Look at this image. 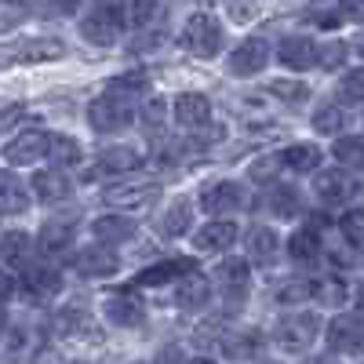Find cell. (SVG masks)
<instances>
[{"instance_id":"6da1fadb","label":"cell","mask_w":364,"mask_h":364,"mask_svg":"<svg viewBox=\"0 0 364 364\" xmlns=\"http://www.w3.org/2000/svg\"><path fill=\"white\" fill-rule=\"evenodd\" d=\"M182 48H186L190 55L197 58H215L223 51V26L215 15H208V11H197L186 18V26H182Z\"/></svg>"},{"instance_id":"7a4b0ae2","label":"cell","mask_w":364,"mask_h":364,"mask_svg":"<svg viewBox=\"0 0 364 364\" xmlns=\"http://www.w3.org/2000/svg\"><path fill=\"white\" fill-rule=\"evenodd\" d=\"M66 44L55 37H22L0 48V70L8 66H22V63H51V58H63Z\"/></svg>"},{"instance_id":"3957f363","label":"cell","mask_w":364,"mask_h":364,"mask_svg":"<svg viewBox=\"0 0 364 364\" xmlns=\"http://www.w3.org/2000/svg\"><path fill=\"white\" fill-rule=\"evenodd\" d=\"M132 120H135V102L124 95H113V91H106L102 99H95L87 106V124L102 135L132 128Z\"/></svg>"},{"instance_id":"277c9868","label":"cell","mask_w":364,"mask_h":364,"mask_svg":"<svg viewBox=\"0 0 364 364\" xmlns=\"http://www.w3.org/2000/svg\"><path fill=\"white\" fill-rule=\"evenodd\" d=\"M120 29H124V15H120V8H113V4H102V8L87 11V15L80 18V37H84L87 44H99V48L117 44Z\"/></svg>"},{"instance_id":"5b68a950","label":"cell","mask_w":364,"mask_h":364,"mask_svg":"<svg viewBox=\"0 0 364 364\" xmlns=\"http://www.w3.org/2000/svg\"><path fill=\"white\" fill-rule=\"evenodd\" d=\"M321 331V317L317 314H291L277 324V331H273V339H277L281 350L288 353H302Z\"/></svg>"},{"instance_id":"8992f818","label":"cell","mask_w":364,"mask_h":364,"mask_svg":"<svg viewBox=\"0 0 364 364\" xmlns=\"http://www.w3.org/2000/svg\"><path fill=\"white\" fill-rule=\"evenodd\" d=\"M161 197V182L154 178H139V182H117V186L102 190V200L109 208H146Z\"/></svg>"},{"instance_id":"52a82bcc","label":"cell","mask_w":364,"mask_h":364,"mask_svg":"<svg viewBox=\"0 0 364 364\" xmlns=\"http://www.w3.org/2000/svg\"><path fill=\"white\" fill-rule=\"evenodd\" d=\"M324 343L331 353H360L364 350V324L350 314H339L324 324Z\"/></svg>"},{"instance_id":"ba28073f","label":"cell","mask_w":364,"mask_h":364,"mask_svg":"<svg viewBox=\"0 0 364 364\" xmlns=\"http://www.w3.org/2000/svg\"><path fill=\"white\" fill-rule=\"evenodd\" d=\"M266 63H269V44H266L262 37H248L245 44H237V48L230 51L226 70H230L233 77H255V73L266 70Z\"/></svg>"},{"instance_id":"9c48e42d","label":"cell","mask_w":364,"mask_h":364,"mask_svg":"<svg viewBox=\"0 0 364 364\" xmlns=\"http://www.w3.org/2000/svg\"><path fill=\"white\" fill-rule=\"evenodd\" d=\"M245 204V186L233 178H219V182H208L200 190V208L208 215H226V211H237Z\"/></svg>"},{"instance_id":"30bf717a","label":"cell","mask_w":364,"mask_h":364,"mask_svg":"<svg viewBox=\"0 0 364 364\" xmlns=\"http://www.w3.org/2000/svg\"><path fill=\"white\" fill-rule=\"evenodd\" d=\"M73 266L80 277H113L120 269V259L109 252V245H91V248H80L73 255Z\"/></svg>"},{"instance_id":"8fae6325","label":"cell","mask_w":364,"mask_h":364,"mask_svg":"<svg viewBox=\"0 0 364 364\" xmlns=\"http://www.w3.org/2000/svg\"><path fill=\"white\" fill-rule=\"evenodd\" d=\"M48 132H22L18 139H11L8 146H4V161L8 164H33V161H41V157H48Z\"/></svg>"},{"instance_id":"7c38bea8","label":"cell","mask_w":364,"mask_h":364,"mask_svg":"<svg viewBox=\"0 0 364 364\" xmlns=\"http://www.w3.org/2000/svg\"><path fill=\"white\" fill-rule=\"evenodd\" d=\"M353 182H350V175H346V168H317V178H314V193L324 200V204H343V200H350L353 197Z\"/></svg>"},{"instance_id":"4fadbf2b","label":"cell","mask_w":364,"mask_h":364,"mask_svg":"<svg viewBox=\"0 0 364 364\" xmlns=\"http://www.w3.org/2000/svg\"><path fill=\"white\" fill-rule=\"evenodd\" d=\"M237 237H240V230L233 219H215L197 230L193 245H197V252H230L237 245Z\"/></svg>"},{"instance_id":"5bb4252c","label":"cell","mask_w":364,"mask_h":364,"mask_svg":"<svg viewBox=\"0 0 364 364\" xmlns=\"http://www.w3.org/2000/svg\"><path fill=\"white\" fill-rule=\"evenodd\" d=\"M102 314H106V321H109L113 328H139V324L146 321L142 302L132 299V295H124V291H120V295H106Z\"/></svg>"},{"instance_id":"9a60e30c","label":"cell","mask_w":364,"mask_h":364,"mask_svg":"<svg viewBox=\"0 0 364 364\" xmlns=\"http://www.w3.org/2000/svg\"><path fill=\"white\" fill-rule=\"evenodd\" d=\"M277 58H281V66H288V70H295V73H302V70H314V63H317V44H314V37H284L281 41V48H277Z\"/></svg>"},{"instance_id":"2e32d148","label":"cell","mask_w":364,"mask_h":364,"mask_svg":"<svg viewBox=\"0 0 364 364\" xmlns=\"http://www.w3.org/2000/svg\"><path fill=\"white\" fill-rule=\"evenodd\" d=\"M190 223H193V204H190V197H178V200H171L161 215L154 219V230L161 233V237H182L190 230Z\"/></svg>"},{"instance_id":"e0dca14e","label":"cell","mask_w":364,"mask_h":364,"mask_svg":"<svg viewBox=\"0 0 364 364\" xmlns=\"http://www.w3.org/2000/svg\"><path fill=\"white\" fill-rule=\"evenodd\" d=\"M171 113H175V124H182L186 132H193V128L208 124V117H211V102H208V95L186 91V95H178V99H175Z\"/></svg>"},{"instance_id":"ac0fdd59","label":"cell","mask_w":364,"mask_h":364,"mask_svg":"<svg viewBox=\"0 0 364 364\" xmlns=\"http://www.w3.org/2000/svg\"><path fill=\"white\" fill-rule=\"evenodd\" d=\"M29 182H33V193H37L44 204H58V200H66V197L73 193L70 175H63L58 168H44V171H37Z\"/></svg>"},{"instance_id":"d6986e66","label":"cell","mask_w":364,"mask_h":364,"mask_svg":"<svg viewBox=\"0 0 364 364\" xmlns=\"http://www.w3.org/2000/svg\"><path fill=\"white\" fill-rule=\"evenodd\" d=\"M211 299V281L204 273H186V277H178V288H175V302L182 310H200L204 302Z\"/></svg>"},{"instance_id":"ffe728a7","label":"cell","mask_w":364,"mask_h":364,"mask_svg":"<svg viewBox=\"0 0 364 364\" xmlns=\"http://www.w3.org/2000/svg\"><path fill=\"white\" fill-rule=\"evenodd\" d=\"M29 211V190L11 171H0V215H22Z\"/></svg>"},{"instance_id":"44dd1931","label":"cell","mask_w":364,"mask_h":364,"mask_svg":"<svg viewBox=\"0 0 364 364\" xmlns=\"http://www.w3.org/2000/svg\"><path fill=\"white\" fill-rule=\"evenodd\" d=\"M135 219H128V215H102V219H95L91 223V233H95V240H102V245H124V240H132L135 237Z\"/></svg>"},{"instance_id":"7402d4cb","label":"cell","mask_w":364,"mask_h":364,"mask_svg":"<svg viewBox=\"0 0 364 364\" xmlns=\"http://www.w3.org/2000/svg\"><path fill=\"white\" fill-rule=\"evenodd\" d=\"M266 211L277 219H295L302 211V200H299V190L291 182H273V190L266 193Z\"/></svg>"},{"instance_id":"603a6c76","label":"cell","mask_w":364,"mask_h":364,"mask_svg":"<svg viewBox=\"0 0 364 364\" xmlns=\"http://www.w3.org/2000/svg\"><path fill=\"white\" fill-rule=\"evenodd\" d=\"M277 255H281V237L269 226H255L248 233V259L259 266H269V262H277Z\"/></svg>"},{"instance_id":"cb8c5ba5","label":"cell","mask_w":364,"mask_h":364,"mask_svg":"<svg viewBox=\"0 0 364 364\" xmlns=\"http://www.w3.org/2000/svg\"><path fill=\"white\" fill-rule=\"evenodd\" d=\"M190 269H193V262H190V259H168V262H157V266L142 269L139 277H135V284H142V288H157V284H168V281L186 277Z\"/></svg>"},{"instance_id":"d4e9b609","label":"cell","mask_w":364,"mask_h":364,"mask_svg":"<svg viewBox=\"0 0 364 364\" xmlns=\"http://www.w3.org/2000/svg\"><path fill=\"white\" fill-rule=\"evenodd\" d=\"M26 288L37 299H51L63 291V273L51 266H26Z\"/></svg>"},{"instance_id":"484cf974","label":"cell","mask_w":364,"mask_h":364,"mask_svg":"<svg viewBox=\"0 0 364 364\" xmlns=\"http://www.w3.org/2000/svg\"><path fill=\"white\" fill-rule=\"evenodd\" d=\"M139 164H142V154L135 146H109L99 157V171H109V175H128Z\"/></svg>"},{"instance_id":"4316f807","label":"cell","mask_w":364,"mask_h":364,"mask_svg":"<svg viewBox=\"0 0 364 364\" xmlns=\"http://www.w3.org/2000/svg\"><path fill=\"white\" fill-rule=\"evenodd\" d=\"M215 277H219V284H223L226 295H245V288H248V281H252L248 259H226V262H219Z\"/></svg>"},{"instance_id":"83f0119b","label":"cell","mask_w":364,"mask_h":364,"mask_svg":"<svg viewBox=\"0 0 364 364\" xmlns=\"http://www.w3.org/2000/svg\"><path fill=\"white\" fill-rule=\"evenodd\" d=\"M321 149L314 142H291L284 154H281V164L291 168V171H317L321 168Z\"/></svg>"},{"instance_id":"f1b7e54d","label":"cell","mask_w":364,"mask_h":364,"mask_svg":"<svg viewBox=\"0 0 364 364\" xmlns=\"http://www.w3.org/2000/svg\"><path fill=\"white\" fill-rule=\"evenodd\" d=\"M29 252H33V240H29V233L8 230L4 237H0V259H4L8 266H26V262H29Z\"/></svg>"},{"instance_id":"f546056e","label":"cell","mask_w":364,"mask_h":364,"mask_svg":"<svg viewBox=\"0 0 364 364\" xmlns=\"http://www.w3.org/2000/svg\"><path fill=\"white\" fill-rule=\"evenodd\" d=\"M73 219L66 215V219H48L44 226H41V248L44 252H63V248H70V240H73Z\"/></svg>"},{"instance_id":"4dcf8cb0","label":"cell","mask_w":364,"mask_h":364,"mask_svg":"<svg viewBox=\"0 0 364 364\" xmlns=\"http://www.w3.org/2000/svg\"><path fill=\"white\" fill-rule=\"evenodd\" d=\"M288 255L299 262V266H310L317 255H321V237L314 230H295L288 237Z\"/></svg>"},{"instance_id":"1f68e13d","label":"cell","mask_w":364,"mask_h":364,"mask_svg":"<svg viewBox=\"0 0 364 364\" xmlns=\"http://www.w3.org/2000/svg\"><path fill=\"white\" fill-rule=\"evenodd\" d=\"M339 168L346 171H364V139H353V135H339L336 146H331Z\"/></svg>"},{"instance_id":"d6a6232c","label":"cell","mask_w":364,"mask_h":364,"mask_svg":"<svg viewBox=\"0 0 364 364\" xmlns=\"http://www.w3.org/2000/svg\"><path fill=\"white\" fill-rule=\"evenodd\" d=\"M48 157H51L55 168L77 164V161H80V142L70 139V135H51V139H48Z\"/></svg>"},{"instance_id":"836d02e7","label":"cell","mask_w":364,"mask_h":364,"mask_svg":"<svg viewBox=\"0 0 364 364\" xmlns=\"http://www.w3.org/2000/svg\"><path fill=\"white\" fill-rule=\"evenodd\" d=\"M346 124H350V117H346L343 106H321V109L314 113V128H317L321 135H343Z\"/></svg>"},{"instance_id":"e575fe53","label":"cell","mask_w":364,"mask_h":364,"mask_svg":"<svg viewBox=\"0 0 364 364\" xmlns=\"http://www.w3.org/2000/svg\"><path fill=\"white\" fill-rule=\"evenodd\" d=\"M314 299L324 306H343L346 302V281L343 277H321L314 281Z\"/></svg>"},{"instance_id":"d590c367","label":"cell","mask_w":364,"mask_h":364,"mask_svg":"<svg viewBox=\"0 0 364 364\" xmlns=\"http://www.w3.org/2000/svg\"><path fill=\"white\" fill-rule=\"evenodd\" d=\"M146 84H149L146 70H128V73L113 77L106 91H113V95H124V99H132V95H139V91H146Z\"/></svg>"},{"instance_id":"8d00e7d4","label":"cell","mask_w":364,"mask_h":364,"mask_svg":"<svg viewBox=\"0 0 364 364\" xmlns=\"http://www.w3.org/2000/svg\"><path fill=\"white\" fill-rule=\"evenodd\" d=\"M269 91L277 95L281 102H288V106H302L310 99V87L302 84V80H288V77H281V80H273L269 84Z\"/></svg>"},{"instance_id":"74e56055","label":"cell","mask_w":364,"mask_h":364,"mask_svg":"<svg viewBox=\"0 0 364 364\" xmlns=\"http://www.w3.org/2000/svg\"><path fill=\"white\" fill-rule=\"evenodd\" d=\"M339 102H346V106L364 102V66L350 70V73L339 80Z\"/></svg>"},{"instance_id":"f35d334b","label":"cell","mask_w":364,"mask_h":364,"mask_svg":"<svg viewBox=\"0 0 364 364\" xmlns=\"http://www.w3.org/2000/svg\"><path fill=\"white\" fill-rule=\"evenodd\" d=\"M314 299V281H288L277 288V302L281 306H299V302Z\"/></svg>"},{"instance_id":"ab89813d","label":"cell","mask_w":364,"mask_h":364,"mask_svg":"<svg viewBox=\"0 0 364 364\" xmlns=\"http://www.w3.org/2000/svg\"><path fill=\"white\" fill-rule=\"evenodd\" d=\"M339 230H343V237L350 240L353 248H364V208L346 211V215L339 219Z\"/></svg>"},{"instance_id":"60d3db41","label":"cell","mask_w":364,"mask_h":364,"mask_svg":"<svg viewBox=\"0 0 364 364\" xmlns=\"http://www.w3.org/2000/svg\"><path fill=\"white\" fill-rule=\"evenodd\" d=\"M284 164H281V154H262L255 164H252V182H277V171H281Z\"/></svg>"},{"instance_id":"b9f144b4","label":"cell","mask_w":364,"mask_h":364,"mask_svg":"<svg viewBox=\"0 0 364 364\" xmlns=\"http://www.w3.org/2000/svg\"><path fill=\"white\" fill-rule=\"evenodd\" d=\"M346 55H350V48H346L343 41H331V44L317 48V66H321V70H339V66L346 63Z\"/></svg>"},{"instance_id":"7bdbcfd3","label":"cell","mask_w":364,"mask_h":364,"mask_svg":"<svg viewBox=\"0 0 364 364\" xmlns=\"http://www.w3.org/2000/svg\"><path fill=\"white\" fill-rule=\"evenodd\" d=\"M164 117H168V102H164V99H146V102L139 106V120H142L149 132H157V128L164 124Z\"/></svg>"},{"instance_id":"ee69618b","label":"cell","mask_w":364,"mask_h":364,"mask_svg":"<svg viewBox=\"0 0 364 364\" xmlns=\"http://www.w3.org/2000/svg\"><path fill=\"white\" fill-rule=\"evenodd\" d=\"M154 18H157V0H132V4H128V22L135 29L149 26Z\"/></svg>"},{"instance_id":"f6af8a7d","label":"cell","mask_w":364,"mask_h":364,"mask_svg":"<svg viewBox=\"0 0 364 364\" xmlns=\"http://www.w3.org/2000/svg\"><path fill=\"white\" fill-rule=\"evenodd\" d=\"M223 350L233 353V357H245V353H255L259 350V331H245V336H233V339H223Z\"/></svg>"},{"instance_id":"bcb514c9","label":"cell","mask_w":364,"mask_h":364,"mask_svg":"<svg viewBox=\"0 0 364 364\" xmlns=\"http://www.w3.org/2000/svg\"><path fill=\"white\" fill-rule=\"evenodd\" d=\"M29 11L26 4H15V0H8V4H0V29H11L15 22H22Z\"/></svg>"},{"instance_id":"7dc6e473","label":"cell","mask_w":364,"mask_h":364,"mask_svg":"<svg viewBox=\"0 0 364 364\" xmlns=\"http://www.w3.org/2000/svg\"><path fill=\"white\" fill-rule=\"evenodd\" d=\"M22 120V106L18 102H8V106H0V132H11L15 124Z\"/></svg>"},{"instance_id":"c3c4849f","label":"cell","mask_w":364,"mask_h":364,"mask_svg":"<svg viewBox=\"0 0 364 364\" xmlns=\"http://www.w3.org/2000/svg\"><path fill=\"white\" fill-rule=\"evenodd\" d=\"M343 15L353 22H364V0H343Z\"/></svg>"},{"instance_id":"681fc988","label":"cell","mask_w":364,"mask_h":364,"mask_svg":"<svg viewBox=\"0 0 364 364\" xmlns=\"http://www.w3.org/2000/svg\"><path fill=\"white\" fill-rule=\"evenodd\" d=\"M157 364H186V357H182V350H178V346H168V350H161V353H157Z\"/></svg>"},{"instance_id":"f907efd6","label":"cell","mask_w":364,"mask_h":364,"mask_svg":"<svg viewBox=\"0 0 364 364\" xmlns=\"http://www.w3.org/2000/svg\"><path fill=\"white\" fill-rule=\"evenodd\" d=\"M11 291H15V277H11L4 266H0V299H8Z\"/></svg>"},{"instance_id":"816d5d0a","label":"cell","mask_w":364,"mask_h":364,"mask_svg":"<svg viewBox=\"0 0 364 364\" xmlns=\"http://www.w3.org/2000/svg\"><path fill=\"white\" fill-rule=\"evenodd\" d=\"M77 4H80V0H51V8H55V11H73Z\"/></svg>"},{"instance_id":"f5cc1de1","label":"cell","mask_w":364,"mask_h":364,"mask_svg":"<svg viewBox=\"0 0 364 364\" xmlns=\"http://www.w3.org/2000/svg\"><path fill=\"white\" fill-rule=\"evenodd\" d=\"M353 306H357V310H360V314H364V284H360V288H357V291H353Z\"/></svg>"},{"instance_id":"db71d44e","label":"cell","mask_w":364,"mask_h":364,"mask_svg":"<svg viewBox=\"0 0 364 364\" xmlns=\"http://www.w3.org/2000/svg\"><path fill=\"white\" fill-rule=\"evenodd\" d=\"M4 328H8V314H4V306H0V336H4Z\"/></svg>"},{"instance_id":"11a10c76","label":"cell","mask_w":364,"mask_h":364,"mask_svg":"<svg viewBox=\"0 0 364 364\" xmlns=\"http://www.w3.org/2000/svg\"><path fill=\"white\" fill-rule=\"evenodd\" d=\"M186 364H215L211 357H193V360H186Z\"/></svg>"},{"instance_id":"9f6ffc18","label":"cell","mask_w":364,"mask_h":364,"mask_svg":"<svg viewBox=\"0 0 364 364\" xmlns=\"http://www.w3.org/2000/svg\"><path fill=\"white\" fill-rule=\"evenodd\" d=\"M306 364H336L331 357H314V360H306Z\"/></svg>"},{"instance_id":"6f0895ef","label":"cell","mask_w":364,"mask_h":364,"mask_svg":"<svg viewBox=\"0 0 364 364\" xmlns=\"http://www.w3.org/2000/svg\"><path fill=\"white\" fill-rule=\"evenodd\" d=\"M357 51H360V55H364V33H360V37H357Z\"/></svg>"},{"instance_id":"680465c9","label":"cell","mask_w":364,"mask_h":364,"mask_svg":"<svg viewBox=\"0 0 364 364\" xmlns=\"http://www.w3.org/2000/svg\"><path fill=\"white\" fill-rule=\"evenodd\" d=\"M233 4H237V8H245V0H233Z\"/></svg>"},{"instance_id":"91938a15","label":"cell","mask_w":364,"mask_h":364,"mask_svg":"<svg viewBox=\"0 0 364 364\" xmlns=\"http://www.w3.org/2000/svg\"><path fill=\"white\" fill-rule=\"evenodd\" d=\"M99 4H117V0H99Z\"/></svg>"}]
</instances>
